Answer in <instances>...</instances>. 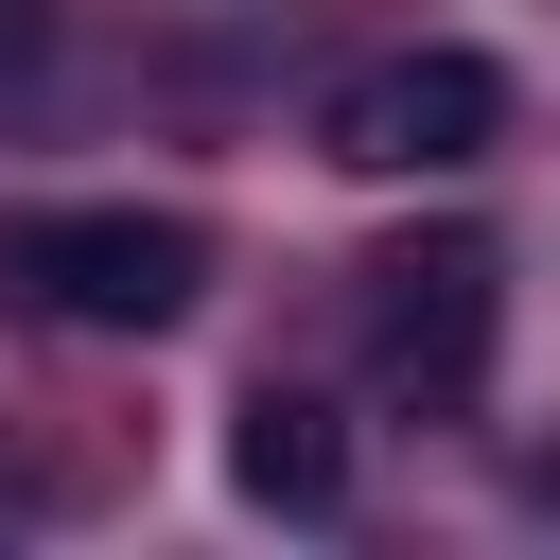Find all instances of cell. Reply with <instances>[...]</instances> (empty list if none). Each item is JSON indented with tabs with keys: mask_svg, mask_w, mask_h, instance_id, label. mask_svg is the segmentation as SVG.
Returning a JSON list of instances; mask_svg holds the SVG:
<instances>
[{
	"mask_svg": "<svg viewBox=\"0 0 560 560\" xmlns=\"http://www.w3.org/2000/svg\"><path fill=\"white\" fill-rule=\"evenodd\" d=\"M0 280L52 332H175L210 298V228L192 210H18L0 228Z\"/></svg>",
	"mask_w": 560,
	"mask_h": 560,
	"instance_id": "cell-1",
	"label": "cell"
},
{
	"mask_svg": "<svg viewBox=\"0 0 560 560\" xmlns=\"http://www.w3.org/2000/svg\"><path fill=\"white\" fill-rule=\"evenodd\" d=\"M350 280H368V368L455 420V402L490 385V315H508L490 228H420V245H385V262H350Z\"/></svg>",
	"mask_w": 560,
	"mask_h": 560,
	"instance_id": "cell-2",
	"label": "cell"
},
{
	"mask_svg": "<svg viewBox=\"0 0 560 560\" xmlns=\"http://www.w3.org/2000/svg\"><path fill=\"white\" fill-rule=\"evenodd\" d=\"M508 140V70L490 52H385L315 105V158L332 175H472Z\"/></svg>",
	"mask_w": 560,
	"mask_h": 560,
	"instance_id": "cell-3",
	"label": "cell"
},
{
	"mask_svg": "<svg viewBox=\"0 0 560 560\" xmlns=\"http://www.w3.org/2000/svg\"><path fill=\"white\" fill-rule=\"evenodd\" d=\"M228 490L280 508V525H332V508H350V420H332L315 385H245V402H228Z\"/></svg>",
	"mask_w": 560,
	"mask_h": 560,
	"instance_id": "cell-4",
	"label": "cell"
},
{
	"mask_svg": "<svg viewBox=\"0 0 560 560\" xmlns=\"http://www.w3.org/2000/svg\"><path fill=\"white\" fill-rule=\"evenodd\" d=\"M18 70H35V0H0V88H18Z\"/></svg>",
	"mask_w": 560,
	"mask_h": 560,
	"instance_id": "cell-5",
	"label": "cell"
}]
</instances>
